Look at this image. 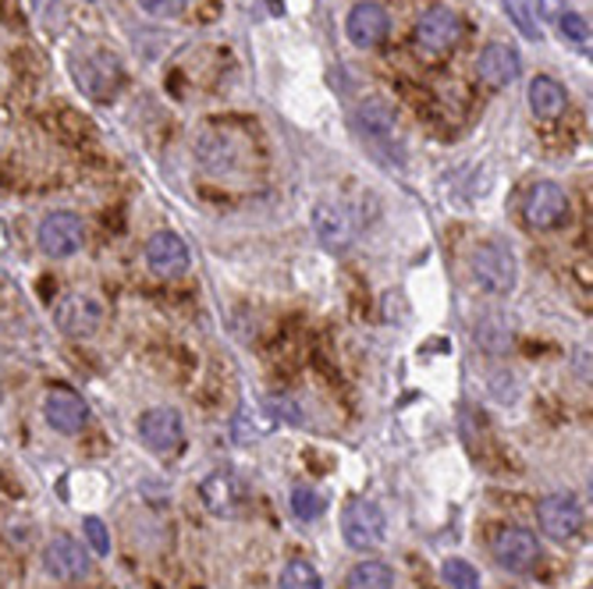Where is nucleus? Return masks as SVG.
Here are the masks:
<instances>
[{"label": "nucleus", "mask_w": 593, "mask_h": 589, "mask_svg": "<svg viewBox=\"0 0 593 589\" xmlns=\"http://www.w3.org/2000/svg\"><path fill=\"white\" fill-rule=\"evenodd\" d=\"M355 129L363 132L370 142H388V139L399 135V118H394V111L381 97H370V100L359 103Z\"/></svg>", "instance_id": "a211bd4d"}, {"label": "nucleus", "mask_w": 593, "mask_h": 589, "mask_svg": "<svg viewBox=\"0 0 593 589\" xmlns=\"http://www.w3.org/2000/svg\"><path fill=\"white\" fill-rule=\"evenodd\" d=\"M541 558V540L536 532L523 529V526H505L494 537V561L509 572H530Z\"/></svg>", "instance_id": "6e6552de"}, {"label": "nucleus", "mask_w": 593, "mask_h": 589, "mask_svg": "<svg viewBox=\"0 0 593 589\" xmlns=\"http://www.w3.org/2000/svg\"><path fill=\"white\" fill-rule=\"evenodd\" d=\"M536 11H541V18L559 22V14L565 11V0H536Z\"/></svg>", "instance_id": "c756f323"}, {"label": "nucleus", "mask_w": 593, "mask_h": 589, "mask_svg": "<svg viewBox=\"0 0 593 589\" xmlns=\"http://www.w3.org/2000/svg\"><path fill=\"white\" fill-rule=\"evenodd\" d=\"M43 416L58 434H79L86 426V419H89V408H86V402L76 395V390L50 387L47 398H43Z\"/></svg>", "instance_id": "4468645a"}, {"label": "nucleus", "mask_w": 593, "mask_h": 589, "mask_svg": "<svg viewBox=\"0 0 593 589\" xmlns=\"http://www.w3.org/2000/svg\"><path fill=\"white\" fill-rule=\"evenodd\" d=\"M565 89L554 82V79H547V75H536L533 82H530V111L541 118V121H554V118H562V111H565Z\"/></svg>", "instance_id": "aec40b11"}, {"label": "nucleus", "mask_w": 593, "mask_h": 589, "mask_svg": "<svg viewBox=\"0 0 593 589\" xmlns=\"http://www.w3.org/2000/svg\"><path fill=\"white\" fill-rule=\"evenodd\" d=\"M147 266L164 281H174L189 274L192 256H189V245L174 235V231H157V235L147 242Z\"/></svg>", "instance_id": "9d476101"}, {"label": "nucleus", "mask_w": 593, "mask_h": 589, "mask_svg": "<svg viewBox=\"0 0 593 589\" xmlns=\"http://www.w3.org/2000/svg\"><path fill=\"white\" fill-rule=\"evenodd\" d=\"M509 14H512V22L519 26V32L530 35L533 43L541 40V26H536V18L530 14V0H509Z\"/></svg>", "instance_id": "cd10ccee"}, {"label": "nucleus", "mask_w": 593, "mask_h": 589, "mask_svg": "<svg viewBox=\"0 0 593 589\" xmlns=\"http://www.w3.org/2000/svg\"><path fill=\"white\" fill-rule=\"evenodd\" d=\"M559 29L565 40H572L576 47H590V26H586V18L576 14V11H562L559 14Z\"/></svg>", "instance_id": "393cba45"}, {"label": "nucleus", "mask_w": 593, "mask_h": 589, "mask_svg": "<svg viewBox=\"0 0 593 589\" xmlns=\"http://www.w3.org/2000/svg\"><path fill=\"white\" fill-rule=\"evenodd\" d=\"M103 298L93 292H68L58 306H53V319L68 337H93L103 324Z\"/></svg>", "instance_id": "39448f33"}, {"label": "nucleus", "mask_w": 593, "mask_h": 589, "mask_svg": "<svg viewBox=\"0 0 593 589\" xmlns=\"http://www.w3.org/2000/svg\"><path fill=\"white\" fill-rule=\"evenodd\" d=\"M536 522H541V532L551 537L554 544H565L572 537L583 532V505L572 494H547L541 505H536Z\"/></svg>", "instance_id": "423d86ee"}, {"label": "nucleus", "mask_w": 593, "mask_h": 589, "mask_svg": "<svg viewBox=\"0 0 593 589\" xmlns=\"http://www.w3.org/2000/svg\"><path fill=\"white\" fill-rule=\"evenodd\" d=\"M523 217L530 227L536 231H554L569 221V195L559 182H536L526 192V203H523Z\"/></svg>", "instance_id": "0eeeda50"}, {"label": "nucleus", "mask_w": 593, "mask_h": 589, "mask_svg": "<svg viewBox=\"0 0 593 589\" xmlns=\"http://www.w3.org/2000/svg\"><path fill=\"white\" fill-rule=\"evenodd\" d=\"M139 437L153 455H174L185 440V426L182 416L174 408H150L139 419Z\"/></svg>", "instance_id": "1a4fd4ad"}, {"label": "nucleus", "mask_w": 593, "mask_h": 589, "mask_svg": "<svg viewBox=\"0 0 593 589\" xmlns=\"http://www.w3.org/2000/svg\"><path fill=\"white\" fill-rule=\"evenodd\" d=\"M476 337H480V345L488 348V352H505V348L512 345L509 327H497V319H483L480 331H476Z\"/></svg>", "instance_id": "a878e982"}, {"label": "nucleus", "mask_w": 593, "mask_h": 589, "mask_svg": "<svg viewBox=\"0 0 593 589\" xmlns=\"http://www.w3.org/2000/svg\"><path fill=\"white\" fill-rule=\"evenodd\" d=\"M470 274L473 284L488 295H512L519 281V260L505 242H480L470 256Z\"/></svg>", "instance_id": "f257e3e1"}, {"label": "nucleus", "mask_w": 593, "mask_h": 589, "mask_svg": "<svg viewBox=\"0 0 593 589\" xmlns=\"http://www.w3.org/2000/svg\"><path fill=\"white\" fill-rule=\"evenodd\" d=\"M292 515L299 522H316L323 515V497L313 487H295L292 490Z\"/></svg>", "instance_id": "b1692460"}, {"label": "nucleus", "mask_w": 593, "mask_h": 589, "mask_svg": "<svg viewBox=\"0 0 593 589\" xmlns=\"http://www.w3.org/2000/svg\"><path fill=\"white\" fill-rule=\"evenodd\" d=\"M43 568L61 582H76V579H86L89 568H93V561H89L86 550L71 540V537H53L47 547H43Z\"/></svg>", "instance_id": "9b49d317"}, {"label": "nucleus", "mask_w": 593, "mask_h": 589, "mask_svg": "<svg viewBox=\"0 0 593 589\" xmlns=\"http://www.w3.org/2000/svg\"><path fill=\"white\" fill-rule=\"evenodd\" d=\"M71 75H76L86 97L111 100L121 85V61L111 50H86L79 58H71Z\"/></svg>", "instance_id": "f03ea898"}, {"label": "nucleus", "mask_w": 593, "mask_h": 589, "mask_svg": "<svg viewBox=\"0 0 593 589\" xmlns=\"http://www.w3.org/2000/svg\"><path fill=\"white\" fill-rule=\"evenodd\" d=\"M388 29H391V18L376 0H359L345 18V32H349L352 47H359V50H373L388 35Z\"/></svg>", "instance_id": "f8f14e48"}, {"label": "nucleus", "mask_w": 593, "mask_h": 589, "mask_svg": "<svg viewBox=\"0 0 593 589\" xmlns=\"http://www.w3.org/2000/svg\"><path fill=\"white\" fill-rule=\"evenodd\" d=\"M36 242H40V248L50 260H68L86 245V224L71 210L47 213L40 221V231H36Z\"/></svg>", "instance_id": "20e7f679"}, {"label": "nucleus", "mask_w": 593, "mask_h": 589, "mask_svg": "<svg viewBox=\"0 0 593 589\" xmlns=\"http://www.w3.org/2000/svg\"><path fill=\"white\" fill-rule=\"evenodd\" d=\"M203 501L218 515H235L242 505V487L231 473H213L203 479Z\"/></svg>", "instance_id": "6ab92c4d"}, {"label": "nucleus", "mask_w": 593, "mask_h": 589, "mask_svg": "<svg viewBox=\"0 0 593 589\" xmlns=\"http://www.w3.org/2000/svg\"><path fill=\"white\" fill-rule=\"evenodd\" d=\"M345 586L349 589H391L394 576H391V568L381 565V561H359L349 572Z\"/></svg>", "instance_id": "412c9836"}, {"label": "nucleus", "mask_w": 593, "mask_h": 589, "mask_svg": "<svg viewBox=\"0 0 593 589\" xmlns=\"http://www.w3.org/2000/svg\"><path fill=\"white\" fill-rule=\"evenodd\" d=\"M82 529H86V540H89V547L97 550V555H111V532H107V526H103V519H97V515H89V519L82 522Z\"/></svg>", "instance_id": "c85d7f7f"}, {"label": "nucleus", "mask_w": 593, "mask_h": 589, "mask_svg": "<svg viewBox=\"0 0 593 589\" xmlns=\"http://www.w3.org/2000/svg\"><path fill=\"white\" fill-rule=\"evenodd\" d=\"M139 8L150 18H160V22H171V18H182L189 11V0H139Z\"/></svg>", "instance_id": "bb28decb"}, {"label": "nucleus", "mask_w": 593, "mask_h": 589, "mask_svg": "<svg viewBox=\"0 0 593 589\" xmlns=\"http://www.w3.org/2000/svg\"><path fill=\"white\" fill-rule=\"evenodd\" d=\"M313 227H316V238L334 248V253H341V248H349L352 238H355V217L345 210V206H338V203H320L313 210Z\"/></svg>", "instance_id": "2eb2a0df"}, {"label": "nucleus", "mask_w": 593, "mask_h": 589, "mask_svg": "<svg viewBox=\"0 0 593 589\" xmlns=\"http://www.w3.org/2000/svg\"><path fill=\"white\" fill-rule=\"evenodd\" d=\"M384 532H388V519L381 505L366 501V497H352L341 511V537L352 550H376L384 544Z\"/></svg>", "instance_id": "7ed1b4c3"}, {"label": "nucleus", "mask_w": 593, "mask_h": 589, "mask_svg": "<svg viewBox=\"0 0 593 589\" xmlns=\"http://www.w3.org/2000/svg\"><path fill=\"white\" fill-rule=\"evenodd\" d=\"M441 579L448 589H480V572L462 558H448L441 565Z\"/></svg>", "instance_id": "4be33fe9"}, {"label": "nucleus", "mask_w": 593, "mask_h": 589, "mask_svg": "<svg viewBox=\"0 0 593 589\" xmlns=\"http://www.w3.org/2000/svg\"><path fill=\"white\" fill-rule=\"evenodd\" d=\"M480 79L501 89V85H512L519 79V71H523V61H519V53L509 43H488L476 61Z\"/></svg>", "instance_id": "f3484780"}, {"label": "nucleus", "mask_w": 593, "mask_h": 589, "mask_svg": "<svg viewBox=\"0 0 593 589\" xmlns=\"http://www.w3.org/2000/svg\"><path fill=\"white\" fill-rule=\"evenodd\" d=\"M195 156H200V164L210 174H228L231 167L239 164L242 146L224 129H207L200 135V142H195Z\"/></svg>", "instance_id": "dca6fc26"}, {"label": "nucleus", "mask_w": 593, "mask_h": 589, "mask_svg": "<svg viewBox=\"0 0 593 589\" xmlns=\"http://www.w3.org/2000/svg\"><path fill=\"white\" fill-rule=\"evenodd\" d=\"M462 35V22L452 8H426L416 22V40L430 53H448Z\"/></svg>", "instance_id": "ddd939ff"}, {"label": "nucleus", "mask_w": 593, "mask_h": 589, "mask_svg": "<svg viewBox=\"0 0 593 589\" xmlns=\"http://www.w3.org/2000/svg\"><path fill=\"white\" fill-rule=\"evenodd\" d=\"M281 589H323V579L310 561H292L281 572Z\"/></svg>", "instance_id": "5701e85b"}]
</instances>
